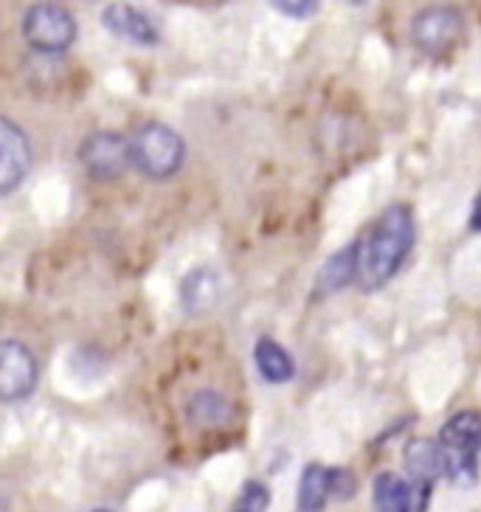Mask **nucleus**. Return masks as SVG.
I'll return each instance as SVG.
<instances>
[{
    "mask_svg": "<svg viewBox=\"0 0 481 512\" xmlns=\"http://www.w3.org/2000/svg\"><path fill=\"white\" fill-rule=\"evenodd\" d=\"M417 242L414 214L397 203L377 217L372 231L361 242V279L366 290H377L406 265L408 254Z\"/></svg>",
    "mask_w": 481,
    "mask_h": 512,
    "instance_id": "f257e3e1",
    "label": "nucleus"
},
{
    "mask_svg": "<svg viewBox=\"0 0 481 512\" xmlns=\"http://www.w3.org/2000/svg\"><path fill=\"white\" fill-rule=\"evenodd\" d=\"M439 459L442 476L453 484H473L479 476L481 451V414L479 411H456L439 431Z\"/></svg>",
    "mask_w": 481,
    "mask_h": 512,
    "instance_id": "f03ea898",
    "label": "nucleus"
},
{
    "mask_svg": "<svg viewBox=\"0 0 481 512\" xmlns=\"http://www.w3.org/2000/svg\"><path fill=\"white\" fill-rule=\"evenodd\" d=\"M186 158V141L181 133L161 121H147L130 138V161L150 181H166L178 175Z\"/></svg>",
    "mask_w": 481,
    "mask_h": 512,
    "instance_id": "7ed1b4c3",
    "label": "nucleus"
},
{
    "mask_svg": "<svg viewBox=\"0 0 481 512\" xmlns=\"http://www.w3.org/2000/svg\"><path fill=\"white\" fill-rule=\"evenodd\" d=\"M23 40L40 54H62L76 40L74 15L57 3H37L23 17Z\"/></svg>",
    "mask_w": 481,
    "mask_h": 512,
    "instance_id": "20e7f679",
    "label": "nucleus"
},
{
    "mask_svg": "<svg viewBox=\"0 0 481 512\" xmlns=\"http://www.w3.org/2000/svg\"><path fill=\"white\" fill-rule=\"evenodd\" d=\"M79 164L85 175L96 183H113L133 166L130 161V138L110 130H99L82 141L79 147Z\"/></svg>",
    "mask_w": 481,
    "mask_h": 512,
    "instance_id": "39448f33",
    "label": "nucleus"
},
{
    "mask_svg": "<svg viewBox=\"0 0 481 512\" xmlns=\"http://www.w3.org/2000/svg\"><path fill=\"white\" fill-rule=\"evenodd\" d=\"M465 34V20L453 6H431L422 9L411 20V43L428 57L448 54Z\"/></svg>",
    "mask_w": 481,
    "mask_h": 512,
    "instance_id": "423d86ee",
    "label": "nucleus"
},
{
    "mask_svg": "<svg viewBox=\"0 0 481 512\" xmlns=\"http://www.w3.org/2000/svg\"><path fill=\"white\" fill-rule=\"evenodd\" d=\"M37 358L20 341H0V403H20L37 389Z\"/></svg>",
    "mask_w": 481,
    "mask_h": 512,
    "instance_id": "0eeeda50",
    "label": "nucleus"
},
{
    "mask_svg": "<svg viewBox=\"0 0 481 512\" xmlns=\"http://www.w3.org/2000/svg\"><path fill=\"white\" fill-rule=\"evenodd\" d=\"M31 169V141L15 121L0 116V197L15 192Z\"/></svg>",
    "mask_w": 481,
    "mask_h": 512,
    "instance_id": "6e6552de",
    "label": "nucleus"
},
{
    "mask_svg": "<svg viewBox=\"0 0 481 512\" xmlns=\"http://www.w3.org/2000/svg\"><path fill=\"white\" fill-rule=\"evenodd\" d=\"M102 26L110 34H116L119 40H127L133 46L152 48L158 46V40H161V34H158V29H155V23H152L150 17L144 15L141 9L127 6V3L107 6L105 12H102Z\"/></svg>",
    "mask_w": 481,
    "mask_h": 512,
    "instance_id": "1a4fd4ad",
    "label": "nucleus"
},
{
    "mask_svg": "<svg viewBox=\"0 0 481 512\" xmlns=\"http://www.w3.org/2000/svg\"><path fill=\"white\" fill-rule=\"evenodd\" d=\"M361 276V240L349 242L338 254H332L316 273V285H313V296L324 299L338 290L349 287Z\"/></svg>",
    "mask_w": 481,
    "mask_h": 512,
    "instance_id": "9d476101",
    "label": "nucleus"
},
{
    "mask_svg": "<svg viewBox=\"0 0 481 512\" xmlns=\"http://www.w3.org/2000/svg\"><path fill=\"white\" fill-rule=\"evenodd\" d=\"M406 470L414 487H428L434 490L436 479L442 476V459H439V445L436 439H411L403 451Z\"/></svg>",
    "mask_w": 481,
    "mask_h": 512,
    "instance_id": "9b49d317",
    "label": "nucleus"
},
{
    "mask_svg": "<svg viewBox=\"0 0 481 512\" xmlns=\"http://www.w3.org/2000/svg\"><path fill=\"white\" fill-rule=\"evenodd\" d=\"M254 363L259 369L262 380H268L273 386L287 383L296 375V363L287 355V349L282 344H276L273 338H259L254 347Z\"/></svg>",
    "mask_w": 481,
    "mask_h": 512,
    "instance_id": "f8f14e48",
    "label": "nucleus"
},
{
    "mask_svg": "<svg viewBox=\"0 0 481 512\" xmlns=\"http://www.w3.org/2000/svg\"><path fill=\"white\" fill-rule=\"evenodd\" d=\"M186 417L197 428H220L234 417V408L220 392H195L186 403Z\"/></svg>",
    "mask_w": 481,
    "mask_h": 512,
    "instance_id": "ddd939ff",
    "label": "nucleus"
},
{
    "mask_svg": "<svg viewBox=\"0 0 481 512\" xmlns=\"http://www.w3.org/2000/svg\"><path fill=\"white\" fill-rule=\"evenodd\" d=\"M372 498H375L377 512H408L411 510V484L394 470H383L377 473L372 484Z\"/></svg>",
    "mask_w": 481,
    "mask_h": 512,
    "instance_id": "4468645a",
    "label": "nucleus"
},
{
    "mask_svg": "<svg viewBox=\"0 0 481 512\" xmlns=\"http://www.w3.org/2000/svg\"><path fill=\"white\" fill-rule=\"evenodd\" d=\"M330 501V467L307 465L299 479V512H324Z\"/></svg>",
    "mask_w": 481,
    "mask_h": 512,
    "instance_id": "2eb2a0df",
    "label": "nucleus"
},
{
    "mask_svg": "<svg viewBox=\"0 0 481 512\" xmlns=\"http://www.w3.org/2000/svg\"><path fill=\"white\" fill-rule=\"evenodd\" d=\"M217 293H220V279L209 268H197L181 282L183 307L192 310V313L211 307L217 302Z\"/></svg>",
    "mask_w": 481,
    "mask_h": 512,
    "instance_id": "dca6fc26",
    "label": "nucleus"
},
{
    "mask_svg": "<svg viewBox=\"0 0 481 512\" xmlns=\"http://www.w3.org/2000/svg\"><path fill=\"white\" fill-rule=\"evenodd\" d=\"M271 504V490L262 482H245L231 512H265Z\"/></svg>",
    "mask_w": 481,
    "mask_h": 512,
    "instance_id": "f3484780",
    "label": "nucleus"
},
{
    "mask_svg": "<svg viewBox=\"0 0 481 512\" xmlns=\"http://www.w3.org/2000/svg\"><path fill=\"white\" fill-rule=\"evenodd\" d=\"M358 490V479L352 470L346 467H330V498H338V501H346V498L355 496Z\"/></svg>",
    "mask_w": 481,
    "mask_h": 512,
    "instance_id": "a211bd4d",
    "label": "nucleus"
},
{
    "mask_svg": "<svg viewBox=\"0 0 481 512\" xmlns=\"http://www.w3.org/2000/svg\"><path fill=\"white\" fill-rule=\"evenodd\" d=\"M273 9L276 12H282V15L287 17H313L321 9L318 3H313V0H304V3H290V0H273Z\"/></svg>",
    "mask_w": 481,
    "mask_h": 512,
    "instance_id": "6ab92c4d",
    "label": "nucleus"
},
{
    "mask_svg": "<svg viewBox=\"0 0 481 512\" xmlns=\"http://www.w3.org/2000/svg\"><path fill=\"white\" fill-rule=\"evenodd\" d=\"M470 228L481 231V195L476 197V206H473V214H470Z\"/></svg>",
    "mask_w": 481,
    "mask_h": 512,
    "instance_id": "aec40b11",
    "label": "nucleus"
},
{
    "mask_svg": "<svg viewBox=\"0 0 481 512\" xmlns=\"http://www.w3.org/2000/svg\"><path fill=\"white\" fill-rule=\"evenodd\" d=\"M96 512H107V510H96Z\"/></svg>",
    "mask_w": 481,
    "mask_h": 512,
    "instance_id": "412c9836",
    "label": "nucleus"
}]
</instances>
